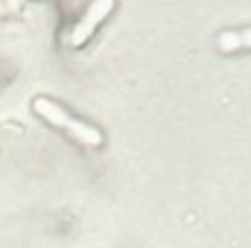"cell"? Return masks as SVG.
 <instances>
[{
  "label": "cell",
  "instance_id": "obj_1",
  "mask_svg": "<svg viewBox=\"0 0 251 248\" xmlns=\"http://www.w3.org/2000/svg\"><path fill=\"white\" fill-rule=\"evenodd\" d=\"M32 111H35L44 123H50L56 131H62L64 137H70L73 143H79V146H85V149H100V146L105 143V137H102V131H100L97 125L85 123L82 117L70 114L62 102H56V99H50V97H35V99H32Z\"/></svg>",
  "mask_w": 251,
  "mask_h": 248
},
{
  "label": "cell",
  "instance_id": "obj_2",
  "mask_svg": "<svg viewBox=\"0 0 251 248\" xmlns=\"http://www.w3.org/2000/svg\"><path fill=\"white\" fill-rule=\"evenodd\" d=\"M114 6H117V0H91V3L85 6V12L79 15V21L73 24V29L67 32V44H70V47L88 44V41L94 38V32L108 21V15L114 12Z\"/></svg>",
  "mask_w": 251,
  "mask_h": 248
},
{
  "label": "cell",
  "instance_id": "obj_3",
  "mask_svg": "<svg viewBox=\"0 0 251 248\" xmlns=\"http://www.w3.org/2000/svg\"><path fill=\"white\" fill-rule=\"evenodd\" d=\"M216 47L222 53H240V50H251V26L243 29H225L216 35Z\"/></svg>",
  "mask_w": 251,
  "mask_h": 248
}]
</instances>
